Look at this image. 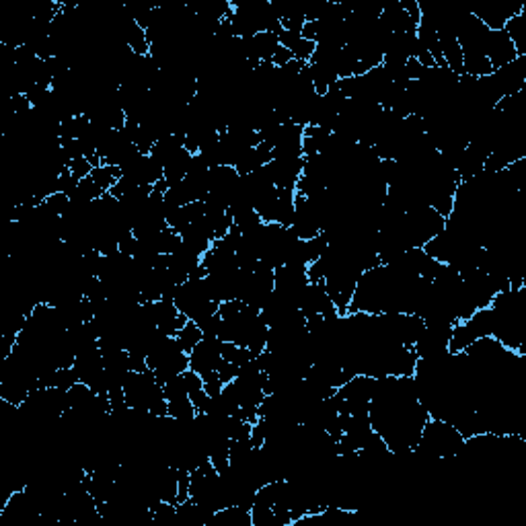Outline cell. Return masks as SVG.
Returning a JSON list of instances; mask_svg holds the SVG:
<instances>
[{"instance_id": "1", "label": "cell", "mask_w": 526, "mask_h": 526, "mask_svg": "<svg viewBox=\"0 0 526 526\" xmlns=\"http://www.w3.org/2000/svg\"><path fill=\"white\" fill-rule=\"evenodd\" d=\"M462 446H465V438L452 424L440 418H430L422 430L418 446L413 448V454L444 458V456L458 454Z\"/></svg>"}, {"instance_id": "2", "label": "cell", "mask_w": 526, "mask_h": 526, "mask_svg": "<svg viewBox=\"0 0 526 526\" xmlns=\"http://www.w3.org/2000/svg\"><path fill=\"white\" fill-rule=\"evenodd\" d=\"M222 362V342L218 338H204L189 353V368L199 376L214 372Z\"/></svg>"}, {"instance_id": "3", "label": "cell", "mask_w": 526, "mask_h": 526, "mask_svg": "<svg viewBox=\"0 0 526 526\" xmlns=\"http://www.w3.org/2000/svg\"><path fill=\"white\" fill-rule=\"evenodd\" d=\"M483 52H485V56H487L494 70H498V68H502V66H506V64H510L518 58L516 48H514L512 39L508 37V33L504 29L502 31H491L489 29V33L485 37Z\"/></svg>"}, {"instance_id": "4", "label": "cell", "mask_w": 526, "mask_h": 526, "mask_svg": "<svg viewBox=\"0 0 526 526\" xmlns=\"http://www.w3.org/2000/svg\"><path fill=\"white\" fill-rule=\"evenodd\" d=\"M175 340L179 342V346H181V350L185 351V353H191V350L204 340V331L197 327V323L195 321H191V319H187V323L181 327V331L175 335Z\"/></svg>"}, {"instance_id": "5", "label": "cell", "mask_w": 526, "mask_h": 526, "mask_svg": "<svg viewBox=\"0 0 526 526\" xmlns=\"http://www.w3.org/2000/svg\"><path fill=\"white\" fill-rule=\"evenodd\" d=\"M167 403H169L167 416L177 420V422H193L195 416H197V409L193 407L189 395H187V397H179V399H171V401H167Z\"/></svg>"}, {"instance_id": "6", "label": "cell", "mask_w": 526, "mask_h": 526, "mask_svg": "<svg viewBox=\"0 0 526 526\" xmlns=\"http://www.w3.org/2000/svg\"><path fill=\"white\" fill-rule=\"evenodd\" d=\"M79 179L72 175V171L70 169H64L60 177H58V191L60 193H66V195H70L77 187H79Z\"/></svg>"}, {"instance_id": "7", "label": "cell", "mask_w": 526, "mask_h": 526, "mask_svg": "<svg viewBox=\"0 0 526 526\" xmlns=\"http://www.w3.org/2000/svg\"><path fill=\"white\" fill-rule=\"evenodd\" d=\"M216 372H218L220 380H222L224 384H228V382H233V380L239 376V366H237V364H233V362H226V360H222V362L218 364Z\"/></svg>"}, {"instance_id": "8", "label": "cell", "mask_w": 526, "mask_h": 526, "mask_svg": "<svg viewBox=\"0 0 526 526\" xmlns=\"http://www.w3.org/2000/svg\"><path fill=\"white\" fill-rule=\"evenodd\" d=\"M68 169L72 171V175L77 177L79 181H83V179H87L90 175V171L95 169L90 163H88V159H77V161H70V165H68Z\"/></svg>"}, {"instance_id": "9", "label": "cell", "mask_w": 526, "mask_h": 526, "mask_svg": "<svg viewBox=\"0 0 526 526\" xmlns=\"http://www.w3.org/2000/svg\"><path fill=\"white\" fill-rule=\"evenodd\" d=\"M290 60H294V56H292V52L290 50H286V48H277L275 50V54H273V58H271V64L273 66H277V68H282V66H286Z\"/></svg>"}]
</instances>
